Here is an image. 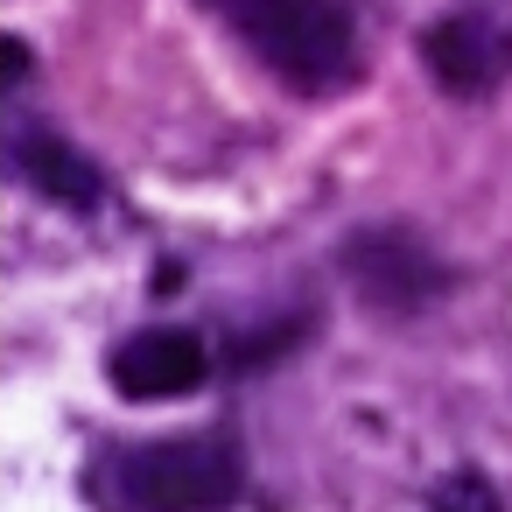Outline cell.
<instances>
[{"label": "cell", "mask_w": 512, "mask_h": 512, "mask_svg": "<svg viewBox=\"0 0 512 512\" xmlns=\"http://www.w3.org/2000/svg\"><path fill=\"white\" fill-rule=\"evenodd\" d=\"M218 15L295 92H337L358 78V29L337 0H218Z\"/></svg>", "instance_id": "6da1fadb"}, {"label": "cell", "mask_w": 512, "mask_h": 512, "mask_svg": "<svg viewBox=\"0 0 512 512\" xmlns=\"http://www.w3.org/2000/svg\"><path fill=\"white\" fill-rule=\"evenodd\" d=\"M113 477L134 512H225L246 484L239 449L225 435H162V442L120 449Z\"/></svg>", "instance_id": "7a4b0ae2"}, {"label": "cell", "mask_w": 512, "mask_h": 512, "mask_svg": "<svg viewBox=\"0 0 512 512\" xmlns=\"http://www.w3.org/2000/svg\"><path fill=\"white\" fill-rule=\"evenodd\" d=\"M344 281L372 316H421L428 302L449 295V267L428 253V239L400 225H365L344 239Z\"/></svg>", "instance_id": "3957f363"}, {"label": "cell", "mask_w": 512, "mask_h": 512, "mask_svg": "<svg viewBox=\"0 0 512 512\" xmlns=\"http://www.w3.org/2000/svg\"><path fill=\"white\" fill-rule=\"evenodd\" d=\"M421 64L449 99H484L512 78V22L491 8H456L421 36Z\"/></svg>", "instance_id": "277c9868"}, {"label": "cell", "mask_w": 512, "mask_h": 512, "mask_svg": "<svg viewBox=\"0 0 512 512\" xmlns=\"http://www.w3.org/2000/svg\"><path fill=\"white\" fill-rule=\"evenodd\" d=\"M113 386L127 400H176V393H197L211 379V351L197 330H134L113 358H106Z\"/></svg>", "instance_id": "5b68a950"}, {"label": "cell", "mask_w": 512, "mask_h": 512, "mask_svg": "<svg viewBox=\"0 0 512 512\" xmlns=\"http://www.w3.org/2000/svg\"><path fill=\"white\" fill-rule=\"evenodd\" d=\"M8 162H15V176H22L36 197H50V204H64V211H99V204H106L99 162H92L85 148H71V141H64L57 127H43V120H15Z\"/></svg>", "instance_id": "8992f818"}, {"label": "cell", "mask_w": 512, "mask_h": 512, "mask_svg": "<svg viewBox=\"0 0 512 512\" xmlns=\"http://www.w3.org/2000/svg\"><path fill=\"white\" fill-rule=\"evenodd\" d=\"M309 330H316V316H288V323H267V330H239V337L225 344V365H232V372H260V365L288 358Z\"/></svg>", "instance_id": "52a82bcc"}, {"label": "cell", "mask_w": 512, "mask_h": 512, "mask_svg": "<svg viewBox=\"0 0 512 512\" xmlns=\"http://www.w3.org/2000/svg\"><path fill=\"white\" fill-rule=\"evenodd\" d=\"M428 512H505V498H498L477 470H456V477H442V484H435Z\"/></svg>", "instance_id": "ba28073f"}, {"label": "cell", "mask_w": 512, "mask_h": 512, "mask_svg": "<svg viewBox=\"0 0 512 512\" xmlns=\"http://www.w3.org/2000/svg\"><path fill=\"white\" fill-rule=\"evenodd\" d=\"M0 85H8V92L29 85V43H22V36H8V71H0Z\"/></svg>", "instance_id": "9c48e42d"}]
</instances>
